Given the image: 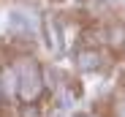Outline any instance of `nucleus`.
<instances>
[{"label":"nucleus","instance_id":"39448f33","mask_svg":"<svg viewBox=\"0 0 125 117\" xmlns=\"http://www.w3.org/2000/svg\"><path fill=\"white\" fill-rule=\"evenodd\" d=\"M46 44L52 52H60V35H57V25L54 19H46Z\"/></svg>","mask_w":125,"mask_h":117},{"label":"nucleus","instance_id":"7ed1b4c3","mask_svg":"<svg viewBox=\"0 0 125 117\" xmlns=\"http://www.w3.org/2000/svg\"><path fill=\"white\" fill-rule=\"evenodd\" d=\"M79 68L82 71H95V68H101V54L95 52V49H84V52H79Z\"/></svg>","mask_w":125,"mask_h":117},{"label":"nucleus","instance_id":"423d86ee","mask_svg":"<svg viewBox=\"0 0 125 117\" xmlns=\"http://www.w3.org/2000/svg\"><path fill=\"white\" fill-rule=\"evenodd\" d=\"M122 41H125V38H122V27H120V25L112 27V30H109V44H112V46H122Z\"/></svg>","mask_w":125,"mask_h":117},{"label":"nucleus","instance_id":"0eeeda50","mask_svg":"<svg viewBox=\"0 0 125 117\" xmlns=\"http://www.w3.org/2000/svg\"><path fill=\"white\" fill-rule=\"evenodd\" d=\"M22 117H38V109H35V106L30 104V106L25 109V114H22Z\"/></svg>","mask_w":125,"mask_h":117},{"label":"nucleus","instance_id":"f03ea898","mask_svg":"<svg viewBox=\"0 0 125 117\" xmlns=\"http://www.w3.org/2000/svg\"><path fill=\"white\" fill-rule=\"evenodd\" d=\"M8 27L19 35H38V19L33 11H14L8 19Z\"/></svg>","mask_w":125,"mask_h":117},{"label":"nucleus","instance_id":"20e7f679","mask_svg":"<svg viewBox=\"0 0 125 117\" xmlns=\"http://www.w3.org/2000/svg\"><path fill=\"white\" fill-rule=\"evenodd\" d=\"M0 87H3V93L8 95V98L16 95V68H6L3 71V85Z\"/></svg>","mask_w":125,"mask_h":117},{"label":"nucleus","instance_id":"f257e3e1","mask_svg":"<svg viewBox=\"0 0 125 117\" xmlns=\"http://www.w3.org/2000/svg\"><path fill=\"white\" fill-rule=\"evenodd\" d=\"M44 93V76H41V68L33 57H25L22 63L16 65V95L25 104L38 101V95Z\"/></svg>","mask_w":125,"mask_h":117},{"label":"nucleus","instance_id":"6e6552de","mask_svg":"<svg viewBox=\"0 0 125 117\" xmlns=\"http://www.w3.org/2000/svg\"><path fill=\"white\" fill-rule=\"evenodd\" d=\"M49 117H68V114H65V112H62V109H57V112H52Z\"/></svg>","mask_w":125,"mask_h":117},{"label":"nucleus","instance_id":"9d476101","mask_svg":"<svg viewBox=\"0 0 125 117\" xmlns=\"http://www.w3.org/2000/svg\"><path fill=\"white\" fill-rule=\"evenodd\" d=\"M0 98H3V87H0Z\"/></svg>","mask_w":125,"mask_h":117},{"label":"nucleus","instance_id":"1a4fd4ad","mask_svg":"<svg viewBox=\"0 0 125 117\" xmlns=\"http://www.w3.org/2000/svg\"><path fill=\"white\" fill-rule=\"evenodd\" d=\"M117 117H125V104H120V109H117Z\"/></svg>","mask_w":125,"mask_h":117}]
</instances>
